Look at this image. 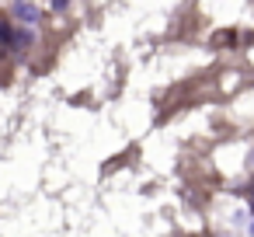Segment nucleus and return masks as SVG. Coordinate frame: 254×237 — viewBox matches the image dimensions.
Returning a JSON list of instances; mask_svg holds the SVG:
<instances>
[{
	"label": "nucleus",
	"instance_id": "obj_2",
	"mask_svg": "<svg viewBox=\"0 0 254 237\" xmlns=\"http://www.w3.org/2000/svg\"><path fill=\"white\" fill-rule=\"evenodd\" d=\"M11 46H14V49H21V53H25V49H32V46H35V28H32V25H21V28L11 35Z\"/></svg>",
	"mask_w": 254,
	"mask_h": 237
},
{
	"label": "nucleus",
	"instance_id": "obj_4",
	"mask_svg": "<svg viewBox=\"0 0 254 237\" xmlns=\"http://www.w3.org/2000/svg\"><path fill=\"white\" fill-rule=\"evenodd\" d=\"M247 237H254V220H251V223H247Z\"/></svg>",
	"mask_w": 254,
	"mask_h": 237
},
{
	"label": "nucleus",
	"instance_id": "obj_1",
	"mask_svg": "<svg viewBox=\"0 0 254 237\" xmlns=\"http://www.w3.org/2000/svg\"><path fill=\"white\" fill-rule=\"evenodd\" d=\"M39 4H32V0H14V21L18 25H32L35 28V21H39Z\"/></svg>",
	"mask_w": 254,
	"mask_h": 237
},
{
	"label": "nucleus",
	"instance_id": "obj_3",
	"mask_svg": "<svg viewBox=\"0 0 254 237\" xmlns=\"http://www.w3.org/2000/svg\"><path fill=\"white\" fill-rule=\"evenodd\" d=\"M49 4H53L56 11H66V7H70V0H49Z\"/></svg>",
	"mask_w": 254,
	"mask_h": 237
}]
</instances>
